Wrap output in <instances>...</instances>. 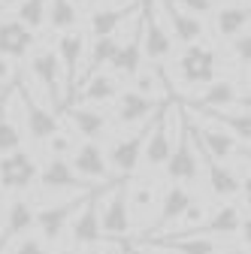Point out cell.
<instances>
[{
    "mask_svg": "<svg viewBox=\"0 0 251 254\" xmlns=\"http://www.w3.org/2000/svg\"><path fill=\"white\" fill-rule=\"evenodd\" d=\"M148 130V124H145ZM145 130L133 133V136H124V139H115L112 148L106 151V161L112 167V173L118 179H130L136 173V167L142 164V145H145Z\"/></svg>",
    "mask_w": 251,
    "mask_h": 254,
    "instance_id": "cell-13",
    "label": "cell"
},
{
    "mask_svg": "<svg viewBox=\"0 0 251 254\" xmlns=\"http://www.w3.org/2000/svg\"><path fill=\"white\" fill-rule=\"evenodd\" d=\"M40 188L46 190V194H52V190H91L94 185H88V179H82L73 164L67 161L64 154H49V161L40 167V176H37Z\"/></svg>",
    "mask_w": 251,
    "mask_h": 254,
    "instance_id": "cell-7",
    "label": "cell"
},
{
    "mask_svg": "<svg viewBox=\"0 0 251 254\" xmlns=\"http://www.w3.org/2000/svg\"><path fill=\"white\" fill-rule=\"evenodd\" d=\"M173 112H176V145L170 151L167 161V176L173 182L182 185H194L197 173H200V151H197V139H194V124L188 121V115H182V103L173 100Z\"/></svg>",
    "mask_w": 251,
    "mask_h": 254,
    "instance_id": "cell-1",
    "label": "cell"
},
{
    "mask_svg": "<svg viewBox=\"0 0 251 254\" xmlns=\"http://www.w3.org/2000/svg\"><path fill=\"white\" fill-rule=\"evenodd\" d=\"M97 206H100V190H88V197L82 203V209L73 215L70 221V242L73 245H97L103 239V230H100V218H97Z\"/></svg>",
    "mask_w": 251,
    "mask_h": 254,
    "instance_id": "cell-10",
    "label": "cell"
},
{
    "mask_svg": "<svg viewBox=\"0 0 251 254\" xmlns=\"http://www.w3.org/2000/svg\"><path fill=\"white\" fill-rule=\"evenodd\" d=\"M194 139L200 148H206L212 157H218V161H227V157H236L239 154V145L236 139L224 130V127H197L194 124Z\"/></svg>",
    "mask_w": 251,
    "mask_h": 254,
    "instance_id": "cell-24",
    "label": "cell"
},
{
    "mask_svg": "<svg viewBox=\"0 0 251 254\" xmlns=\"http://www.w3.org/2000/svg\"><path fill=\"white\" fill-rule=\"evenodd\" d=\"M124 254H136V251H133V248H127V251H124Z\"/></svg>",
    "mask_w": 251,
    "mask_h": 254,
    "instance_id": "cell-49",
    "label": "cell"
},
{
    "mask_svg": "<svg viewBox=\"0 0 251 254\" xmlns=\"http://www.w3.org/2000/svg\"><path fill=\"white\" fill-rule=\"evenodd\" d=\"M49 27L55 30H73L79 24V6L73 0H49Z\"/></svg>",
    "mask_w": 251,
    "mask_h": 254,
    "instance_id": "cell-33",
    "label": "cell"
},
{
    "mask_svg": "<svg viewBox=\"0 0 251 254\" xmlns=\"http://www.w3.org/2000/svg\"><path fill=\"white\" fill-rule=\"evenodd\" d=\"M151 242H161L179 254H218V242L212 236L197 233H173V236H151Z\"/></svg>",
    "mask_w": 251,
    "mask_h": 254,
    "instance_id": "cell-29",
    "label": "cell"
},
{
    "mask_svg": "<svg viewBox=\"0 0 251 254\" xmlns=\"http://www.w3.org/2000/svg\"><path fill=\"white\" fill-rule=\"evenodd\" d=\"M230 52L239 64H251V30H242L230 40Z\"/></svg>",
    "mask_w": 251,
    "mask_h": 254,
    "instance_id": "cell-36",
    "label": "cell"
},
{
    "mask_svg": "<svg viewBox=\"0 0 251 254\" xmlns=\"http://www.w3.org/2000/svg\"><path fill=\"white\" fill-rule=\"evenodd\" d=\"M100 230L109 239H124V236L130 233V200H127V188H124V182H118V188L112 190L109 200L103 203Z\"/></svg>",
    "mask_w": 251,
    "mask_h": 254,
    "instance_id": "cell-8",
    "label": "cell"
},
{
    "mask_svg": "<svg viewBox=\"0 0 251 254\" xmlns=\"http://www.w3.org/2000/svg\"><path fill=\"white\" fill-rule=\"evenodd\" d=\"M37 176H40V164L30 151L15 148L9 154H0V185H3V190L21 194L37 182Z\"/></svg>",
    "mask_w": 251,
    "mask_h": 254,
    "instance_id": "cell-5",
    "label": "cell"
},
{
    "mask_svg": "<svg viewBox=\"0 0 251 254\" xmlns=\"http://www.w3.org/2000/svg\"><path fill=\"white\" fill-rule=\"evenodd\" d=\"M179 79L185 85H191V88H200V85H209L218 73V55L215 49H209L206 43H191V46H185V52L179 55V61L173 64Z\"/></svg>",
    "mask_w": 251,
    "mask_h": 254,
    "instance_id": "cell-2",
    "label": "cell"
},
{
    "mask_svg": "<svg viewBox=\"0 0 251 254\" xmlns=\"http://www.w3.org/2000/svg\"><path fill=\"white\" fill-rule=\"evenodd\" d=\"M197 151H200V161L206 164V176H209V190L218 197V200H227V197H236L239 194V188H242V179L233 173V170H227L218 157H212L206 148H200L197 145Z\"/></svg>",
    "mask_w": 251,
    "mask_h": 254,
    "instance_id": "cell-21",
    "label": "cell"
},
{
    "mask_svg": "<svg viewBox=\"0 0 251 254\" xmlns=\"http://www.w3.org/2000/svg\"><path fill=\"white\" fill-rule=\"evenodd\" d=\"M0 197H3V185H0Z\"/></svg>",
    "mask_w": 251,
    "mask_h": 254,
    "instance_id": "cell-50",
    "label": "cell"
},
{
    "mask_svg": "<svg viewBox=\"0 0 251 254\" xmlns=\"http://www.w3.org/2000/svg\"><path fill=\"white\" fill-rule=\"evenodd\" d=\"M34 43H37V30H30L18 18H0V55L3 58L21 61L24 55H30Z\"/></svg>",
    "mask_w": 251,
    "mask_h": 254,
    "instance_id": "cell-17",
    "label": "cell"
},
{
    "mask_svg": "<svg viewBox=\"0 0 251 254\" xmlns=\"http://www.w3.org/2000/svg\"><path fill=\"white\" fill-rule=\"evenodd\" d=\"M236 85L227 79H212L203 91V97L197 100V109H227L236 103Z\"/></svg>",
    "mask_w": 251,
    "mask_h": 254,
    "instance_id": "cell-30",
    "label": "cell"
},
{
    "mask_svg": "<svg viewBox=\"0 0 251 254\" xmlns=\"http://www.w3.org/2000/svg\"><path fill=\"white\" fill-rule=\"evenodd\" d=\"M15 18L24 21L30 30H40L49 18V0H18Z\"/></svg>",
    "mask_w": 251,
    "mask_h": 254,
    "instance_id": "cell-34",
    "label": "cell"
},
{
    "mask_svg": "<svg viewBox=\"0 0 251 254\" xmlns=\"http://www.w3.org/2000/svg\"><path fill=\"white\" fill-rule=\"evenodd\" d=\"M239 224H242L239 206L224 203V206H218L203 224H197L194 230H188V233H197V236H239Z\"/></svg>",
    "mask_w": 251,
    "mask_h": 254,
    "instance_id": "cell-22",
    "label": "cell"
},
{
    "mask_svg": "<svg viewBox=\"0 0 251 254\" xmlns=\"http://www.w3.org/2000/svg\"><path fill=\"white\" fill-rule=\"evenodd\" d=\"M9 82H12V64H9V58L0 55V88L9 85Z\"/></svg>",
    "mask_w": 251,
    "mask_h": 254,
    "instance_id": "cell-41",
    "label": "cell"
},
{
    "mask_svg": "<svg viewBox=\"0 0 251 254\" xmlns=\"http://www.w3.org/2000/svg\"><path fill=\"white\" fill-rule=\"evenodd\" d=\"M248 85H251V76H248Z\"/></svg>",
    "mask_w": 251,
    "mask_h": 254,
    "instance_id": "cell-51",
    "label": "cell"
},
{
    "mask_svg": "<svg viewBox=\"0 0 251 254\" xmlns=\"http://www.w3.org/2000/svg\"><path fill=\"white\" fill-rule=\"evenodd\" d=\"M73 3H76V6H79V9H88V6H91V3H94V0H73Z\"/></svg>",
    "mask_w": 251,
    "mask_h": 254,
    "instance_id": "cell-45",
    "label": "cell"
},
{
    "mask_svg": "<svg viewBox=\"0 0 251 254\" xmlns=\"http://www.w3.org/2000/svg\"><path fill=\"white\" fill-rule=\"evenodd\" d=\"M85 197H88V194H85ZM85 197H73V200H64V203L37 209V230H40V236H43L46 242L61 239V233L67 230V224L73 221V215L82 209Z\"/></svg>",
    "mask_w": 251,
    "mask_h": 254,
    "instance_id": "cell-14",
    "label": "cell"
},
{
    "mask_svg": "<svg viewBox=\"0 0 251 254\" xmlns=\"http://www.w3.org/2000/svg\"><path fill=\"white\" fill-rule=\"evenodd\" d=\"M73 170L82 176V179H88V182H103V185H118L121 179L112 173V167H109V161H106V154H103V148L94 142V139H88L85 145H79L76 148V154H73Z\"/></svg>",
    "mask_w": 251,
    "mask_h": 254,
    "instance_id": "cell-9",
    "label": "cell"
},
{
    "mask_svg": "<svg viewBox=\"0 0 251 254\" xmlns=\"http://www.w3.org/2000/svg\"><path fill=\"white\" fill-rule=\"evenodd\" d=\"M173 3L185 12H194V15H206L215 9V0H173Z\"/></svg>",
    "mask_w": 251,
    "mask_h": 254,
    "instance_id": "cell-39",
    "label": "cell"
},
{
    "mask_svg": "<svg viewBox=\"0 0 251 254\" xmlns=\"http://www.w3.org/2000/svg\"><path fill=\"white\" fill-rule=\"evenodd\" d=\"M30 76H34L40 82V88L46 91V97L52 100V106L58 109L61 103H64V97H61V88H64V67H61L58 61V52L52 49H37L34 55H30Z\"/></svg>",
    "mask_w": 251,
    "mask_h": 254,
    "instance_id": "cell-6",
    "label": "cell"
},
{
    "mask_svg": "<svg viewBox=\"0 0 251 254\" xmlns=\"http://www.w3.org/2000/svg\"><path fill=\"white\" fill-rule=\"evenodd\" d=\"M179 221H185V230H176V233H188V230H194L197 224H203V221H206V206L191 200V206L185 209V215H182Z\"/></svg>",
    "mask_w": 251,
    "mask_h": 254,
    "instance_id": "cell-37",
    "label": "cell"
},
{
    "mask_svg": "<svg viewBox=\"0 0 251 254\" xmlns=\"http://www.w3.org/2000/svg\"><path fill=\"white\" fill-rule=\"evenodd\" d=\"M118 103H115V121L121 124V127H130V124H139V121H145L148 115H154L161 109V103L154 100V97H145V94H139V91H121L118 97H115Z\"/></svg>",
    "mask_w": 251,
    "mask_h": 254,
    "instance_id": "cell-19",
    "label": "cell"
},
{
    "mask_svg": "<svg viewBox=\"0 0 251 254\" xmlns=\"http://www.w3.org/2000/svg\"><path fill=\"white\" fill-rule=\"evenodd\" d=\"M239 236H242V245L251 248V218H245L242 224H239Z\"/></svg>",
    "mask_w": 251,
    "mask_h": 254,
    "instance_id": "cell-42",
    "label": "cell"
},
{
    "mask_svg": "<svg viewBox=\"0 0 251 254\" xmlns=\"http://www.w3.org/2000/svg\"><path fill=\"white\" fill-rule=\"evenodd\" d=\"M21 148V127L12 121V97L0 100V154Z\"/></svg>",
    "mask_w": 251,
    "mask_h": 254,
    "instance_id": "cell-31",
    "label": "cell"
},
{
    "mask_svg": "<svg viewBox=\"0 0 251 254\" xmlns=\"http://www.w3.org/2000/svg\"><path fill=\"white\" fill-rule=\"evenodd\" d=\"M158 9L164 12V18H167V24H170L173 40H179L182 46L203 43V37H206V24H203V18H200V15L179 9L173 0H158Z\"/></svg>",
    "mask_w": 251,
    "mask_h": 254,
    "instance_id": "cell-12",
    "label": "cell"
},
{
    "mask_svg": "<svg viewBox=\"0 0 251 254\" xmlns=\"http://www.w3.org/2000/svg\"><path fill=\"white\" fill-rule=\"evenodd\" d=\"M82 254H124V248H121V251H118L115 245H112V248H100V242H97V245H88V251H82Z\"/></svg>",
    "mask_w": 251,
    "mask_h": 254,
    "instance_id": "cell-44",
    "label": "cell"
},
{
    "mask_svg": "<svg viewBox=\"0 0 251 254\" xmlns=\"http://www.w3.org/2000/svg\"><path fill=\"white\" fill-rule=\"evenodd\" d=\"M109 67H112V76L115 79H133L139 70H142V21L136 18L133 24V34L127 40H118V49L109 61Z\"/></svg>",
    "mask_w": 251,
    "mask_h": 254,
    "instance_id": "cell-16",
    "label": "cell"
},
{
    "mask_svg": "<svg viewBox=\"0 0 251 254\" xmlns=\"http://www.w3.org/2000/svg\"><path fill=\"white\" fill-rule=\"evenodd\" d=\"M58 61L61 67H64V85H67V100H73V88L79 82V64L85 58V34H79V30H64L58 40Z\"/></svg>",
    "mask_w": 251,
    "mask_h": 254,
    "instance_id": "cell-15",
    "label": "cell"
},
{
    "mask_svg": "<svg viewBox=\"0 0 251 254\" xmlns=\"http://www.w3.org/2000/svg\"><path fill=\"white\" fill-rule=\"evenodd\" d=\"M100 3H118V0H100Z\"/></svg>",
    "mask_w": 251,
    "mask_h": 254,
    "instance_id": "cell-48",
    "label": "cell"
},
{
    "mask_svg": "<svg viewBox=\"0 0 251 254\" xmlns=\"http://www.w3.org/2000/svg\"><path fill=\"white\" fill-rule=\"evenodd\" d=\"M248 24H251V0H242L233 6H218L215 12V34L224 40H233Z\"/></svg>",
    "mask_w": 251,
    "mask_h": 254,
    "instance_id": "cell-25",
    "label": "cell"
},
{
    "mask_svg": "<svg viewBox=\"0 0 251 254\" xmlns=\"http://www.w3.org/2000/svg\"><path fill=\"white\" fill-rule=\"evenodd\" d=\"M206 118H212V124L224 127V130L236 139V142H251V109H239V112H224V109H203Z\"/></svg>",
    "mask_w": 251,
    "mask_h": 254,
    "instance_id": "cell-27",
    "label": "cell"
},
{
    "mask_svg": "<svg viewBox=\"0 0 251 254\" xmlns=\"http://www.w3.org/2000/svg\"><path fill=\"white\" fill-rule=\"evenodd\" d=\"M67 118L73 121V127L79 130V136L94 139V142H97V139L106 133V127H109V115H106L97 103H91V106L76 103V106L67 112Z\"/></svg>",
    "mask_w": 251,
    "mask_h": 254,
    "instance_id": "cell-23",
    "label": "cell"
},
{
    "mask_svg": "<svg viewBox=\"0 0 251 254\" xmlns=\"http://www.w3.org/2000/svg\"><path fill=\"white\" fill-rule=\"evenodd\" d=\"M12 3H18V0H0V6H12Z\"/></svg>",
    "mask_w": 251,
    "mask_h": 254,
    "instance_id": "cell-47",
    "label": "cell"
},
{
    "mask_svg": "<svg viewBox=\"0 0 251 254\" xmlns=\"http://www.w3.org/2000/svg\"><path fill=\"white\" fill-rule=\"evenodd\" d=\"M46 254H49V251H46Z\"/></svg>",
    "mask_w": 251,
    "mask_h": 254,
    "instance_id": "cell-52",
    "label": "cell"
},
{
    "mask_svg": "<svg viewBox=\"0 0 251 254\" xmlns=\"http://www.w3.org/2000/svg\"><path fill=\"white\" fill-rule=\"evenodd\" d=\"M188 206H191V190H188V185H182V182H173V185L167 188V194H164V203H161L158 230L179 224V218L185 215V209H188Z\"/></svg>",
    "mask_w": 251,
    "mask_h": 254,
    "instance_id": "cell-26",
    "label": "cell"
},
{
    "mask_svg": "<svg viewBox=\"0 0 251 254\" xmlns=\"http://www.w3.org/2000/svg\"><path fill=\"white\" fill-rule=\"evenodd\" d=\"M239 194H242V200H245V206L251 209V173L242 179V188H239Z\"/></svg>",
    "mask_w": 251,
    "mask_h": 254,
    "instance_id": "cell-43",
    "label": "cell"
},
{
    "mask_svg": "<svg viewBox=\"0 0 251 254\" xmlns=\"http://www.w3.org/2000/svg\"><path fill=\"white\" fill-rule=\"evenodd\" d=\"M118 97V79L109 76V73H91L85 76L82 82V91H79V100L82 103H106V100H115Z\"/></svg>",
    "mask_w": 251,
    "mask_h": 254,
    "instance_id": "cell-28",
    "label": "cell"
},
{
    "mask_svg": "<svg viewBox=\"0 0 251 254\" xmlns=\"http://www.w3.org/2000/svg\"><path fill=\"white\" fill-rule=\"evenodd\" d=\"M18 103H21V115H24V130H27V136H30V142H37V145H46L55 133H61V118L49 109V106H43V103H37L34 100V94L30 91H24L21 88V94H18Z\"/></svg>",
    "mask_w": 251,
    "mask_h": 254,
    "instance_id": "cell-4",
    "label": "cell"
},
{
    "mask_svg": "<svg viewBox=\"0 0 251 254\" xmlns=\"http://www.w3.org/2000/svg\"><path fill=\"white\" fill-rule=\"evenodd\" d=\"M46 148H49V154H64V157H67V151H73V139L61 130V133H55V136L46 142Z\"/></svg>",
    "mask_w": 251,
    "mask_h": 254,
    "instance_id": "cell-40",
    "label": "cell"
},
{
    "mask_svg": "<svg viewBox=\"0 0 251 254\" xmlns=\"http://www.w3.org/2000/svg\"><path fill=\"white\" fill-rule=\"evenodd\" d=\"M30 230H37V209L27 200H12L6 209V221H3V233H0V251H3L12 239L27 236Z\"/></svg>",
    "mask_w": 251,
    "mask_h": 254,
    "instance_id": "cell-20",
    "label": "cell"
},
{
    "mask_svg": "<svg viewBox=\"0 0 251 254\" xmlns=\"http://www.w3.org/2000/svg\"><path fill=\"white\" fill-rule=\"evenodd\" d=\"M142 6V0H118V3H109L106 9H94L88 15V30L94 37H109L124 24L127 15H136Z\"/></svg>",
    "mask_w": 251,
    "mask_h": 254,
    "instance_id": "cell-18",
    "label": "cell"
},
{
    "mask_svg": "<svg viewBox=\"0 0 251 254\" xmlns=\"http://www.w3.org/2000/svg\"><path fill=\"white\" fill-rule=\"evenodd\" d=\"M127 200H130V212H148L154 206V188L136 185L133 190H127Z\"/></svg>",
    "mask_w": 251,
    "mask_h": 254,
    "instance_id": "cell-35",
    "label": "cell"
},
{
    "mask_svg": "<svg viewBox=\"0 0 251 254\" xmlns=\"http://www.w3.org/2000/svg\"><path fill=\"white\" fill-rule=\"evenodd\" d=\"M227 254H251V248H230Z\"/></svg>",
    "mask_w": 251,
    "mask_h": 254,
    "instance_id": "cell-46",
    "label": "cell"
},
{
    "mask_svg": "<svg viewBox=\"0 0 251 254\" xmlns=\"http://www.w3.org/2000/svg\"><path fill=\"white\" fill-rule=\"evenodd\" d=\"M170 121H167V112L164 106L151 115L148 121V130H145V145H142V161L145 167L158 170V167H167L170 161Z\"/></svg>",
    "mask_w": 251,
    "mask_h": 254,
    "instance_id": "cell-11",
    "label": "cell"
},
{
    "mask_svg": "<svg viewBox=\"0 0 251 254\" xmlns=\"http://www.w3.org/2000/svg\"><path fill=\"white\" fill-rule=\"evenodd\" d=\"M9 254H46V245L37 236H21V239H15Z\"/></svg>",
    "mask_w": 251,
    "mask_h": 254,
    "instance_id": "cell-38",
    "label": "cell"
},
{
    "mask_svg": "<svg viewBox=\"0 0 251 254\" xmlns=\"http://www.w3.org/2000/svg\"><path fill=\"white\" fill-rule=\"evenodd\" d=\"M115 49H118V37H115V34H109V37H94V46H91V52H88V58H85V64H88V67H85V76H91V73L109 67Z\"/></svg>",
    "mask_w": 251,
    "mask_h": 254,
    "instance_id": "cell-32",
    "label": "cell"
},
{
    "mask_svg": "<svg viewBox=\"0 0 251 254\" xmlns=\"http://www.w3.org/2000/svg\"><path fill=\"white\" fill-rule=\"evenodd\" d=\"M248 157H251V154H248Z\"/></svg>",
    "mask_w": 251,
    "mask_h": 254,
    "instance_id": "cell-53",
    "label": "cell"
},
{
    "mask_svg": "<svg viewBox=\"0 0 251 254\" xmlns=\"http://www.w3.org/2000/svg\"><path fill=\"white\" fill-rule=\"evenodd\" d=\"M139 21H142V49L148 61H167L173 55V40L170 30L161 21L158 0H145L139 6Z\"/></svg>",
    "mask_w": 251,
    "mask_h": 254,
    "instance_id": "cell-3",
    "label": "cell"
}]
</instances>
